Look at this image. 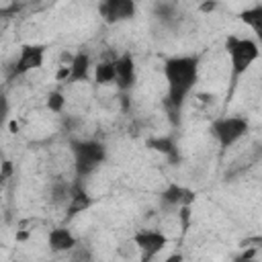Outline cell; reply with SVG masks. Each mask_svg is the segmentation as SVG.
I'll return each instance as SVG.
<instances>
[{"label": "cell", "mask_w": 262, "mask_h": 262, "mask_svg": "<svg viewBox=\"0 0 262 262\" xmlns=\"http://www.w3.org/2000/svg\"><path fill=\"white\" fill-rule=\"evenodd\" d=\"M162 74L168 86L166 102H168L170 119L174 125H178V115L199 82V57L196 55L168 57L162 66Z\"/></svg>", "instance_id": "cell-1"}, {"label": "cell", "mask_w": 262, "mask_h": 262, "mask_svg": "<svg viewBox=\"0 0 262 262\" xmlns=\"http://www.w3.org/2000/svg\"><path fill=\"white\" fill-rule=\"evenodd\" d=\"M225 53L229 57V76H231V92H233L237 80L254 66V61L260 57L262 49L256 43V39L229 35L225 39Z\"/></svg>", "instance_id": "cell-2"}, {"label": "cell", "mask_w": 262, "mask_h": 262, "mask_svg": "<svg viewBox=\"0 0 262 262\" xmlns=\"http://www.w3.org/2000/svg\"><path fill=\"white\" fill-rule=\"evenodd\" d=\"M70 151L78 178L90 176L106 160V145L96 139H70Z\"/></svg>", "instance_id": "cell-3"}, {"label": "cell", "mask_w": 262, "mask_h": 262, "mask_svg": "<svg viewBox=\"0 0 262 262\" xmlns=\"http://www.w3.org/2000/svg\"><path fill=\"white\" fill-rule=\"evenodd\" d=\"M209 131L215 137V141L219 143V147L227 149L248 135L250 121L244 117H217L209 125Z\"/></svg>", "instance_id": "cell-4"}, {"label": "cell", "mask_w": 262, "mask_h": 262, "mask_svg": "<svg viewBox=\"0 0 262 262\" xmlns=\"http://www.w3.org/2000/svg\"><path fill=\"white\" fill-rule=\"evenodd\" d=\"M168 235L160 229H137L133 233V244L141 254V262H151L168 246Z\"/></svg>", "instance_id": "cell-5"}, {"label": "cell", "mask_w": 262, "mask_h": 262, "mask_svg": "<svg viewBox=\"0 0 262 262\" xmlns=\"http://www.w3.org/2000/svg\"><path fill=\"white\" fill-rule=\"evenodd\" d=\"M45 45L41 43H23L18 49V57L12 63V74L14 76H25L33 70L43 68L45 61Z\"/></svg>", "instance_id": "cell-6"}, {"label": "cell", "mask_w": 262, "mask_h": 262, "mask_svg": "<svg viewBox=\"0 0 262 262\" xmlns=\"http://www.w3.org/2000/svg\"><path fill=\"white\" fill-rule=\"evenodd\" d=\"M98 12H100L104 23L119 25V23L135 18L137 4L133 0H104V2L98 4Z\"/></svg>", "instance_id": "cell-7"}, {"label": "cell", "mask_w": 262, "mask_h": 262, "mask_svg": "<svg viewBox=\"0 0 262 262\" xmlns=\"http://www.w3.org/2000/svg\"><path fill=\"white\" fill-rule=\"evenodd\" d=\"M137 82V66L131 53H121L115 57V86L121 92L133 90Z\"/></svg>", "instance_id": "cell-8"}, {"label": "cell", "mask_w": 262, "mask_h": 262, "mask_svg": "<svg viewBox=\"0 0 262 262\" xmlns=\"http://www.w3.org/2000/svg\"><path fill=\"white\" fill-rule=\"evenodd\" d=\"M194 199H196V192L190 190L188 186L178 184V182H168L166 188L160 192V203L164 207H170V209H174V207H178V209L180 207H190L194 203Z\"/></svg>", "instance_id": "cell-9"}, {"label": "cell", "mask_w": 262, "mask_h": 262, "mask_svg": "<svg viewBox=\"0 0 262 262\" xmlns=\"http://www.w3.org/2000/svg\"><path fill=\"white\" fill-rule=\"evenodd\" d=\"M47 246L53 254H61V252H72L78 246V239L68 227H53L47 233Z\"/></svg>", "instance_id": "cell-10"}, {"label": "cell", "mask_w": 262, "mask_h": 262, "mask_svg": "<svg viewBox=\"0 0 262 262\" xmlns=\"http://www.w3.org/2000/svg\"><path fill=\"white\" fill-rule=\"evenodd\" d=\"M145 145H147L149 149H154V151L162 154V156H164L172 166H176V164L180 162V149H178V145H176L174 137H170V135L149 137V139L145 141Z\"/></svg>", "instance_id": "cell-11"}, {"label": "cell", "mask_w": 262, "mask_h": 262, "mask_svg": "<svg viewBox=\"0 0 262 262\" xmlns=\"http://www.w3.org/2000/svg\"><path fill=\"white\" fill-rule=\"evenodd\" d=\"M90 68H92L90 53L84 51V49L76 51V53L72 55V61H70V84L88 80V76H90Z\"/></svg>", "instance_id": "cell-12"}, {"label": "cell", "mask_w": 262, "mask_h": 262, "mask_svg": "<svg viewBox=\"0 0 262 262\" xmlns=\"http://www.w3.org/2000/svg\"><path fill=\"white\" fill-rule=\"evenodd\" d=\"M239 20L252 29V33L256 37V43L262 49V4H254V6L244 8L239 12Z\"/></svg>", "instance_id": "cell-13"}, {"label": "cell", "mask_w": 262, "mask_h": 262, "mask_svg": "<svg viewBox=\"0 0 262 262\" xmlns=\"http://www.w3.org/2000/svg\"><path fill=\"white\" fill-rule=\"evenodd\" d=\"M90 207H92V196H90L80 184H74V186H72L70 201H68V205H66L68 217H74V215H78V213H82V211H86V209H90Z\"/></svg>", "instance_id": "cell-14"}, {"label": "cell", "mask_w": 262, "mask_h": 262, "mask_svg": "<svg viewBox=\"0 0 262 262\" xmlns=\"http://www.w3.org/2000/svg\"><path fill=\"white\" fill-rule=\"evenodd\" d=\"M94 82L98 86L115 84V59H102L94 66Z\"/></svg>", "instance_id": "cell-15"}, {"label": "cell", "mask_w": 262, "mask_h": 262, "mask_svg": "<svg viewBox=\"0 0 262 262\" xmlns=\"http://www.w3.org/2000/svg\"><path fill=\"white\" fill-rule=\"evenodd\" d=\"M72 194V186L66 180H53L49 186V199L53 205H68Z\"/></svg>", "instance_id": "cell-16"}, {"label": "cell", "mask_w": 262, "mask_h": 262, "mask_svg": "<svg viewBox=\"0 0 262 262\" xmlns=\"http://www.w3.org/2000/svg\"><path fill=\"white\" fill-rule=\"evenodd\" d=\"M45 106L51 113H55V115L63 113V108H66V96H63V92L61 90H51L47 94V98H45Z\"/></svg>", "instance_id": "cell-17"}, {"label": "cell", "mask_w": 262, "mask_h": 262, "mask_svg": "<svg viewBox=\"0 0 262 262\" xmlns=\"http://www.w3.org/2000/svg\"><path fill=\"white\" fill-rule=\"evenodd\" d=\"M174 10H176V6H174V4H170V2H160V4H156V6H154L156 16H160V18H168V16H170V12H174Z\"/></svg>", "instance_id": "cell-18"}, {"label": "cell", "mask_w": 262, "mask_h": 262, "mask_svg": "<svg viewBox=\"0 0 262 262\" xmlns=\"http://www.w3.org/2000/svg\"><path fill=\"white\" fill-rule=\"evenodd\" d=\"M12 174H14V166H12V162H10V160H4L2 166H0V180L6 182Z\"/></svg>", "instance_id": "cell-19"}, {"label": "cell", "mask_w": 262, "mask_h": 262, "mask_svg": "<svg viewBox=\"0 0 262 262\" xmlns=\"http://www.w3.org/2000/svg\"><path fill=\"white\" fill-rule=\"evenodd\" d=\"M55 80L57 82H70V66H61L59 70H57V74H55Z\"/></svg>", "instance_id": "cell-20"}, {"label": "cell", "mask_w": 262, "mask_h": 262, "mask_svg": "<svg viewBox=\"0 0 262 262\" xmlns=\"http://www.w3.org/2000/svg\"><path fill=\"white\" fill-rule=\"evenodd\" d=\"M0 119H2V123H6V119H8V98L6 96H2V115H0Z\"/></svg>", "instance_id": "cell-21"}, {"label": "cell", "mask_w": 262, "mask_h": 262, "mask_svg": "<svg viewBox=\"0 0 262 262\" xmlns=\"http://www.w3.org/2000/svg\"><path fill=\"white\" fill-rule=\"evenodd\" d=\"M164 262H184V256H182L180 252H174V254H170Z\"/></svg>", "instance_id": "cell-22"}, {"label": "cell", "mask_w": 262, "mask_h": 262, "mask_svg": "<svg viewBox=\"0 0 262 262\" xmlns=\"http://www.w3.org/2000/svg\"><path fill=\"white\" fill-rule=\"evenodd\" d=\"M199 8H201L203 12H211V10H215V8H217V2H207V4H201Z\"/></svg>", "instance_id": "cell-23"}, {"label": "cell", "mask_w": 262, "mask_h": 262, "mask_svg": "<svg viewBox=\"0 0 262 262\" xmlns=\"http://www.w3.org/2000/svg\"><path fill=\"white\" fill-rule=\"evenodd\" d=\"M235 262H256L254 258H246V256H239V258H235Z\"/></svg>", "instance_id": "cell-24"}]
</instances>
